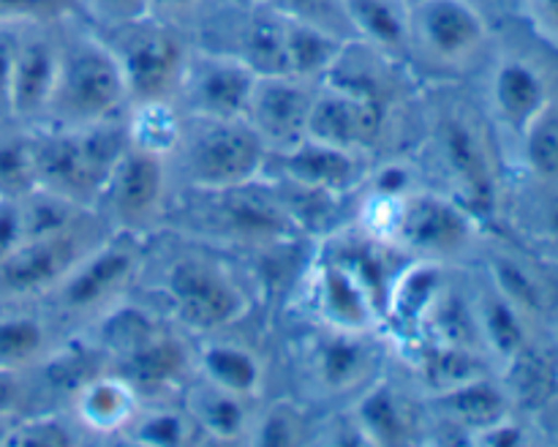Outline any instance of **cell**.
<instances>
[{
    "label": "cell",
    "instance_id": "c3c4849f",
    "mask_svg": "<svg viewBox=\"0 0 558 447\" xmlns=\"http://www.w3.org/2000/svg\"><path fill=\"white\" fill-rule=\"evenodd\" d=\"M248 3H254V5H262V3H265V0H248Z\"/></svg>",
    "mask_w": 558,
    "mask_h": 447
},
{
    "label": "cell",
    "instance_id": "1f68e13d",
    "mask_svg": "<svg viewBox=\"0 0 558 447\" xmlns=\"http://www.w3.org/2000/svg\"><path fill=\"white\" fill-rule=\"evenodd\" d=\"M232 55L243 58L259 76L283 74V16L265 5L262 14L245 22L240 52Z\"/></svg>",
    "mask_w": 558,
    "mask_h": 447
},
{
    "label": "cell",
    "instance_id": "cb8c5ba5",
    "mask_svg": "<svg viewBox=\"0 0 558 447\" xmlns=\"http://www.w3.org/2000/svg\"><path fill=\"white\" fill-rule=\"evenodd\" d=\"M185 412L194 420L199 434L218 442H248L256 423L251 398L221 390L202 376L185 385Z\"/></svg>",
    "mask_w": 558,
    "mask_h": 447
},
{
    "label": "cell",
    "instance_id": "3957f363",
    "mask_svg": "<svg viewBox=\"0 0 558 447\" xmlns=\"http://www.w3.org/2000/svg\"><path fill=\"white\" fill-rule=\"evenodd\" d=\"M129 109L123 65L109 41L76 36L60 44V74L49 104V125H87L123 118Z\"/></svg>",
    "mask_w": 558,
    "mask_h": 447
},
{
    "label": "cell",
    "instance_id": "f546056e",
    "mask_svg": "<svg viewBox=\"0 0 558 447\" xmlns=\"http://www.w3.org/2000/svg\"><path fill=\"white\" fill-rule=\"evenodd\" d=\"M125 131L129 142L142 150L169 158L180 142L183 112L174 101H142L125 109Z\"/></svg>",
    "mask_w": 558,
    "mask_h": 447
},
{
    "label": "cell",
    "instance_id": "5b68a950",
    "mask_svg": "<svg viewBox=\"0 0 558 447\" xmlns=\"http://www.w3.org/2000/svg\"><path fill=\"white\" fill-rule=\"evenodd\" d=\"M142 262L145 238L112 229L49 292V300L71 319H98L123 303L125 292L142 273Z\"/></svg>",
    "mask_w": 558,
    "mask_h": 447
},
{
    "label": "cell",
    "instance_id": "60d3db41",
    "mask_svg": "<svg viewBox=\"0 0 558 447\" xmlns=\"http://www.w3.org/2000/svg\"><path fill=\"white\" fill-rule=\"evenodd\" d=\"M74 0H0V22L11 25H47L60 20Z\"/></svg>",
    "mask_w": 558,
    "mask_h": 447
},
{
    "label": "cell",
    "instance_id": "ee69618b",
    "mask_svg": "<svg viewBox=\"0 0 558 447\" xmlns=\"http://www.w3.org/2000/svg\"><path fill=\"white\" fill-rule=\"evenodd\" d=\"M526 439H529L526 428L518 425L510 414L496 420V423L485 425V428L474 431V434L469 436V442H474V445H523Z\"/></svg>",
    "mask_w": 558,
    "mask_h": 447
},
{
    "label": "cell",
    "instance_id": "d4e9b609",
    "mask_svg": "<svg viewBox=\"0 0 558 447\" xmlns=\"http://www.w3.org/2000/svg\"><path fill=\"white\" fill-rule=\"evenodd\" d=\"M196 376L221 390L256 401L265 387V363L243 343L213 338L196 349Z\"/></svg>",
    "mask_w": 558,
    "mask_h": 447
},
{
    "label": "cell",
    "instance_id": "603a6c76",
    "mask_svg": "<svg viewBox=\"0 0 558 447\" xmlns=\"http://www.w3.org/2000/svg\"><path fill=\"white\" fill-rule=\"evenodd\" d=\"M490 101H494L496 114L512 131L523 134L550 107L548 82H545L543 71L529 63L526 58L507 55L494 69Z\"/></svg>",
    "mask_w": 558,
    "mask_h": 447
},
{
    "label": "cell",
    "instance_id": "9c48e42d",
    "mask_svg": "<svg viewBox=\"0 0 558 447\" xmlns=\"http://www.w3.org/2000/svg\"><path fill=\"white\" fill-rule=\"evenodd\" d=\"M169 183H172L169 158L142 150L129 142L96 210L104 213L112 229L147 238L163 218H169V205H172Z\"/></svg>",
    "mask_w": 558,
    "mask_h": 447
},
{
    "label": "cell",
    "instance_id": "7a4b0ae2",
    "mask_svg": "<svg viewBox=\"0 0 558 447\" xmlns=\"http://www.w3.org/2000/svg\"><path fill=\"white\" fill-rule=\"evenodd\" d=\"M270 150L245 118L183 114V131L169 164H178L194 191H221L254 183L265 174Z\"/></svg>",
    "mask_w": 558,
    "mask_h": 447
},
{
    "label": "cell",
    "instance_id": "f6af8a7d",
    "mask_svg": "<svg viewBox=\"0 0 558 447\" xmlns=\"http://www.w3.org/2000/svg\"><path fill=\"white\" fill-rule=\"evenodd\" d=\"M521 3L539 33L558 38V0H521Z\"/></svg>",
    "mask_w": 558,
    "mask_h": 447
},
{
    "label": "cell",
    "instance_id": "8fae6325",
    "mask_svg": "<svg viewBox=\"0 0 558 447\" xmlns=\"http://www.w3.org/2000/svg\"><path fill=\"white\" fill-rule=\"evenodd\" d=\"M485 41L488 22L469 0H423L409 11V49L441 69L469 65Z\"/></svg>",
    "mask_w": 558,
    "mask_h": 447
},
{
    "label": "cell",
    "instance_id": "9a60e30c",
    "mask_svg": "<svg viewBox=\"0 0 558 447\" xmlns=\"http://www.w3.org/2000/svg\"><path fill=\"white\" fill-rule=\"evenodd\" d=\"M319 82L289 74H267L256 80L245 120L270 153H283L308 136V118Z\"/></svg>",
    "mask_w": 558,
    "mask_h": 447
},
{
    "label": "cell",
    "instance_id": "ac0fdd59",
    "mask_svg": "<svg viewBox=\"0 0 558 447\" xmlns=\"http://www.w3.org/2000/svg\"><path fill=\"white\" fill-rule=\"evenodd\" d=\"M276 158L278 178L298 189L325 196H341L365 180V164L360 153L325 145L305 136L300 145L283 153H270Z\"/></svg>",
    "mask_w": 558,
    "mask_h": 447
},
{
    "label": "cell",
    "instance_id": "4316f807",
    "mask_svg": "<svg viewBox=\"0 0 558 447\" xmlns=\"http://www.w3.org/2000/svg\"><path fill=\"white\" fill-rule=\"evenodd\" d=\"M430 401H434L436 412L445 418V423L469 431V436L510 414V392L490 374L474 376L463 385L436 392L430 396Z\"/></svg>",
    "mask_w": 558,
    "mask_h": 447
},
{
    "label": "cell",
    "instance_id": "f1b7e54d",
    "mask_svg": "<svg viewBox=\"0 0 558 447\" xmlns=\"http://www.w3.org/2000/svg\"><path fill=\"white\" fill-rule=\"evenodd\" d=\"M417 369L423 382L428 385L430 396H436V392L463 385V382L474 379V376L488 374V360H485L480 349L452 347V343L423 338V349L417 354Z\"/></svg>",
    "mask_w": 558,
    "mask_h": 447
},
{
    "label": "cell",
    "instance_id": "74e56055",
    "mask_svg": "<svg viewBox=\"0 0 558 447\" xmlns=\"http://www.w3.org/2000/svg\"><path fill=\"white\" fill-rule=\"evenodd\" d=\"M305 439V420L289 403H276L265 414H256L251 439L256 445H298Z\"/></svg>",
    "mask_w": 558,
    "mask_h": 447
},
{
    "label": "cell",
    "instance_id": "7dc6e473",
    "mask_svg": "<svg viewBox=\"0 0 558 447\" xmlns=\"http://www.w3.org/2000/svg\"><path fill=\"white\" fill-rule=\"evenodd\" d=\"M420 3H423V0H403V5H407V9H409V11H412V9H414V5H420Z\"/></svg>",
    "mask_w": 558,
    "mask_h": 447
},
{
    "label": "cell",
    "instance_id": "52a82bcc",
    "mask_svg": "<svg viewBox=\"0 0 558 447\" xmlns=\"http://www.w3.org/2000/svg\"><path fill=\"white\" fill-rule=\"evenodd\" d=\"M109 33H114L109 47L123 65L129 107L142 101H174L191 52L178 31L147 16Z\"/></svg>",
    "mask_w": 558,
    "mask_h": 447
},
{
    "label": "cell",
    "instance_id": "30bf717a",
    "mask_svg": "<svg viewBox=\"0 0 558 447\" xmlns=\"http://www.w3.org/2000/svg\"><path fill=\"white\" fill-rule=\"evenodd\" d=\"M477 234V216L456 196L412 191L403 196L392 245L417 259L445 262L463 254Z\"/></svg>",
    "mask_w": 558,
    "mask_h": 447
},
{
    "label": "cell",
    "instance_id": "e0dca14e",
    "mask_svg": "<svg viewBox=\"0 0 558 447\" xmlns=\"http://www.w3.org/2000/svg\"><path fill=\"white\" fill-rule=\"evenodd\" d=\"M379 358L374 330L352 333L327 327L311 347L316 385L332 396L365 390L379 376Z\"/></svg>",
    "mask_w": 558,
    "mask_h": 447
},
{
    "label": "cell",
    "instance_id": "44dd1931",
    "mask_svg": "<svg viewBox=\"0 0 558 447\" xmlns=\"http://www.w3.org/2000/svg\"><path fill=\"white\" fill-rule=\"evenodd\" d=\"M74 423L80 431H90L98 436H114L131 428L136 414L142 412V396L125 382L118 371L90 374L76 385Z\"/></svg>",
    "mask_w": 558,
    "mask_h": 447
},
{
    "label": "cell",
    "instance_id": "7402d4cb",
    "mask_svg": "<svg viewBox=\"0 0 558 447\" xmlns=\"http://www.w3.org/2000/svg\"><path fill=\"white\" fill-rule=\"evenodd\" d=\"M354 431L368 445H409L417 439L420 420L409 398L385 376H376L352 409Z\"/></svg>",
    "mask_w": 558,
    "mask_h": 447
},
{
    "label": "cell",
    "instance_id": "7c38bea8",
    "mask_svg": "<svg viewBox=\"0 0 558 447\" xmlns=\"http://www.w3.org/2000/svg\"><path fill=\"white\" fill-rule=\"evenodd\" d=\"M256 74L232 52H189L174 104L196 118H245Z\"/></svg>",
    "mask_w": 558,
    "mask_h": 447
},
{
    "label": "cell",
    "instance_id": "bcb514c9",
    "mask_svg": "<svg viewBox=\"0 0 558 447\" xmlns=\"http://www.w3.org/2000/svg\"><path fill=\"white\" fill-rule=\"evenodd\" d=\"M199 9V0H150V20L178 27Z\"/></svg>",
    "mask_w": 558,
    "mask_h": 447
},
{
    "label": "cell",
    "instance_id": "7bdbcfd3",
    "mask_svg": "<svg viewBox=\"0 0 558 447\" xmlns=\"http://www.w3.org/2000/svg\"><path fill=\"white\" fill-rule=\"evenodd\" d=\"M25 240L22 227V207L14 196H0V262Z\"/></svg>",
    "mask_w": 558,
    "mask_h": 447
},
{
    "label": "cell",
    "instance_id": "e575fe53",
    "mask_svg": "<svg viewBox=\"0 0 558 447\" xmlns=\"http://www.w3.org/2000/svg\"><path fill=\"white\" fill-rule=\"evenodd\" d=\"M526 161L545 183H558V114L545 109L526 131Z\"/></svg>",
    "mask_w": 558,
    "mask_h": 447
},
{
    "label": "cell",
    "instance_id": "d590c367",
    "mask_svg": "<svg viewBox=\"0 0 558 447\" xmlns=\"http://www.w3.org/2000/svg\"><path fill=\"white\" fill-rule=\"evenodd\" d=\"M494 287L510 300L512 305L526 314V311H539L545 303V292H543V283L529 273V267H523L521 262L515 259H507V256H499L494 259Z\"/></svg>",
    "mask_w": 558,
    "mask_h": 447
},
{
    "label": "cell",
    "instance_id": "ffe728a7",
    "mask_svg": "<svg viewBox=\"0 0 558 447\" xmlns=\"http://www.w3.org/2000/svg\"><path fill=\"white\" fill-rule=\"evenodd\" d=\"M311 303L325 327H332V330L368 333L381 325V316L368 292L341 262L327 254L316 262L311 273Z\"/></svg>",
    "mask_w": 558,
    "mask_h": 447
},
{
    "label": "cell",
    "instance_id": "4fadbf2b",
    "mask_svg": "<svg viewBox=\"0 0 558 447\" xmlns=\"http://www.w3.org/2000/svg\"><path fill=\"white\" fill-rule=\"evenodd\" d=\"M439 158L447 178L456 185V200L466 205L474 216H485L496 205V174L488 142L472 118L463 112H450L441 118Z\"/></svg>",
    "mask_w": 558,
    "mask_h": 447
},
{
    "label": "cell",
    "instance_id": "d6a6232c",
    "mask_svg": "<svg viewBox=\"0 0 558 447\" xmlns=\"http://www.w3.org/2000/svg\"><path fill=\"white\" fill-rule=\"evenodd\" d=\"M196 434H199V428H196L185 409L178 412V409L167 407H142L131 428L125 431V436L136 445H185V442H194Z\"/></svg>",
    "mask_w": 558,
    "mask_h": 447
},
{
    "label": "cell",
    "instance_id": "6da1fadb",
    "mask_svg": "<svg viewBox=\"0 0 558 447\" xmlns=\"http://www.w3.org/2000/svg\"><path fill=\"white\" fill-rule=\"evenodd\" d=\"M31 147L36 189L96 210L114 167L129 147V131L125 118L87 125L41 123L31 131Z\"/></svg>",
    "mask_w": 558,
    "mask_h": 447
},
{
    "label": "cell",
    "instance_id": "4dcf8cb0",
    "mask_svg": "<svg viewBox=\"0 0 558 447\" xmlns=\"http://www.w3.org/2000/svg\"><path fill=\"white\" fill-rule=\"evenodd\" d=\"M52 354V333L41 316L3 314L0 316V371L31 369Z\"/></svg>",
    "mask_w": 558,
    "mask_h": 447
},
{
    "label": "cell",
    "instance_id": "836d02e7",
    "mask_svg": "<svg viewBox=\"0 0 558 447\" xmlns=\"http://www.w3.org/2000/svg\"><path fill=\"white\" fill-rule=\"evenodd\" d=\"M33 189H36V167H33L31 131L0 136V196L20 200Z\"/></svg>",
    "mask_w": 558,
    "mask_h": 447
},
{
    "label": "cell",
    "instance_id": "d6986e66",
    "mask_svg": "<svg viewBox=\"0 0 558 447\" xmlns=\"http://www.w3.org/2000/svg\"><path fill=\"white\" fill-rule=\"evenodd\" d=\"M60 74V44L47 33L33 31L20 36L14 74H11L9 114L22 123L47 118Z\"/></svg>",
    "mask_w": 558,
    "mask_h": 447
},
{
    "label": "cell",
    "instance_id": "8d00e7d4",
    "mask_svg": "<svg viewBox=\"0 0 558 447\" xmlns=\"http://www.w3.org/2000/svg\"><path fill=\"white\" fill-rule=\"evenodd\" d=\"M265 5L289 16V20L311 22V25H319L343 38L352 36L343 0H265Z\"/></svg>",
    "mask_w": 558,
    "mask_h": 447
},
{
    "label": "cell",
    "instance_id": "ba28073f",
    "mask_svg": "<svg viewBox=\"0 0 558 447\" xmlns=\"http://www.w3.org/2000/svg\"><path fill=\"white\" fill-rule=\"evenodd\" d=\"M96 210L58 232L27 238L0 262V294L11 300L49 298L76 262L104 238L93 227Z\"/></svg>",
    "mask_w": 558,
    "mask_h": 447
},
{
    "label": "cell",
    "instance_id": "ab89813d",
    "mask_svg": "<svg viewBox=\"0 0 558 447\" xmlns=\"http://www.w3.org/2000/svg\"><path fill=\"white\" fill-rule=\"evenodd\" d=\"M80 3L107 31H118L150 16V0H80Z\"/></svg>",
    "mask_w": 558,
    "mask_h": 447
},
{
    "label": "cell",
    "instance_id": "8992f818",
    "mask_svg": "<svg viewBox=\"0 0 558 447\" xmlns=\"http://www.w3.org/2000/svg\"><path fill=\"white\" fill-rule=\"evenodd\" d=\"M196 210L202 229L213 238L232 240V243H251V245H265V243H281L289 240L298 227L303 224L294 218L289 210L287 202L265 185V174L254 183L234 185V189L221 191H194Z\"/></svg>",
    "mask_w": 558,
    "mask_h": 447
},
{
    "label": "cell",
    "instance_id": "5bb4252c",
    "mask_svg": "<svg viewBox=\"0 0 558 447\" xmlns=\"http://www.w3.org/2000/svg\"><path fill=\"white\" fill-rule=\"evenodd\" d=\"M385 129V107L376 93L357 90L336 80H322L316 87L308 118V136L325 145L365 153Z\"/></svg>",
    "mask_w": 558,
    "mask_h": 447
},
{
    "label": "cell",
    "instance_id": "f35d334b",
    "mask_svg": "<svg viewBox=\"0 0 558 447\" xmlns=\"http://www.w3.org/2000/svg\"><path fill=\"white\" fill-rule=\"evenodd\" d=\"M76 423H63L58 418L14 420L3 445H74Z\"/></svg>",
    "mask_w": 558,
    "mask_h": 447
},
{
    "label": "cell",
    "instance_id": "b9f144b4",
    "mask_svg": "<svg viewBox=\"0 0 558 447\" xmlns=\"http://www.w3.org/2000/svg\"><path fill=\"white\" fill-rule=\"evenodd\" d=\"M22 25L0 22V109L9 112V93H11V74H14L16 49H20Z\"/></svg>",
    "mask_w": 558,
    "mask_h": 447
},
{
    "label": "cell",
    "instance_id": "277c9868",
    "mask_svg": "<svg viewBox=\"0 0 558 447\" xmlns=\"http://www.w3.org/2000/svg\"><path fill=\"white\" fill-rule=\"evenodd\" d=\"M161 292L172 319L199 336H216L238 325L251 309V298L238 276L202 254H183L169 262Z\"/></svg>",
    "mask_w": 558,
    "mask_h": 447
},
{
    "label": "cell",
    "instance_id": "484cf974",
    "mask_svg": "<svg viewBox=\"0 0 558 447\" xmlns=\"http://www.w3.org/2000/svg\"><path fill=\"white\" fill-rule=\"evenodd\" d=\"M349 44L352 41L338 33L283 16V74L322 82L336 69Z\"/></svg>",
    "mask_w": 558,
    "mask_h": 447
},
{
    "label": "cell",
    "instance_id": "83f0119b",
    "mask_svg": "<svg viewBox=\"0 0 558 447\" xmlns=\"http://www.w3.org/2000/svg\"><path fill=\"white\" fill-rule=\"evenodd\" d=\"M474 314H477L480 338L483 347L490 354H499L501 360L512 363L523 349H529L526 322H523V311L512 305L505 294L496 292L485 294L474 303Z\"/></svg>",
    "mask_w": 558,
    "mask_h": 447
},
{
    "label": "cell",
    "instance_id": "2e32d148",
    "mask_svg": "<svg viewBox=\"0 0 558 447\" xmlns=\"http://www.w3.org/2000/svg\"><path fill=\"white\" fill-rule=\"evenodd\" d=\"M112 371L131 382L142 398L185 387L196 376V352L178 333L158 327L129 352L112 358Z\"/></svg>",
    "mask_w": 558,
    "mask_h": 447
}]
</instances>
